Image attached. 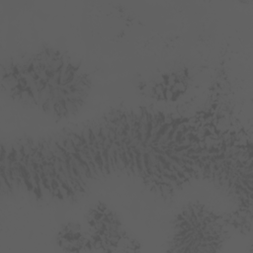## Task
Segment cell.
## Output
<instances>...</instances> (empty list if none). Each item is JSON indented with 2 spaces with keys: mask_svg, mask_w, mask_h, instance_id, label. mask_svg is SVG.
I'll use <instances>...</instances> for the list:
<instances>
[{
  "mask_svg": "<svg viewBox=\"0 0 253 253\" xmlns=\"http://www.w3.org/2000/svg\"><path fill=\"white\" fill-rule=\"evenodd\" d=\"M57 243L64 251H81L89 247L88 235L77 222L69 221L61 226L57 234Z\"/></svg>",
  "mask_w": 253,
  "mask_h": 253,
  "instance_id": "cell-1",
  "label": "cell"
}]
</instances>
